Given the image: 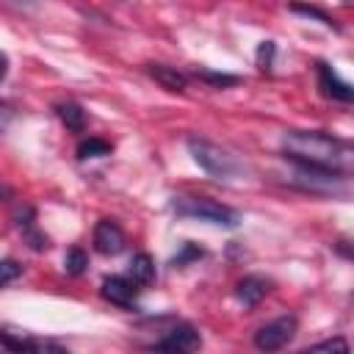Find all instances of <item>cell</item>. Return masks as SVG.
Returning <instances> with one entry per match:
<instances>
[{"label":"cell","mask_w":354,"mask_h":354,"mask_svg":"<svg viewBox=\"0 0 354 354\" xmlns=\"http://www.w3.org/2000/svg\"><path fill=\"white\" fill-rule=\"evenodd\" d=\"M296 329H299V321L293 315L274 318V321L263 324L254 332V348H260V351H279V348H285L296 337Z\"/></svg>","instance_id":"5"},{"label":"cell","mask_w":354,"mask_h":354,"mask_svg":"<svg viewBox=\"0 0 354 354\" xmlns=\"http://www.w3.org/2000/svg\"><path fill=\"white\" fill-rule=\"evenodd\" d=\"M111 144L105 141V138H86V141H80V147H77V158L80 160H88V158H105V155H111Z\"/></svg>","instance_id":"16"},{"label":"cell","mask_w":354,"mask_h":354,"mask_svg":"<svg viewBox=\"0 0 354 354\" xmlns=\"http://www.w3.org/2000/svg\"><path fill=\"white\" fill-rule=\"evenodd\" d=\"M41 0H0V6H8V8H17V11H33L39 8Z\"/></svg>","instance_id":"24"},{"label":"cell","mask_w":354,"mask_h":354,"mask_svg":"<svg viewBox=\"0 0 354 354\" xmlns=\"http://www.w3.org/2000/svg\"><path fill=\"white\" fill-rule=\"evenodd\" d=\"M55 113H58V119L66 124V130H72V133H83V130H86V111H83L77 102H72V100L58 102V105H55Z\"/></svg>","instance_id":"13"},{"label":"cell","mask_w":354,"mask_h":354,"mask_svg":"<svg viewBox=\"0 0 354 354\" xmlns=\"http://www.w3.org/2000/svg\"><path fill=\"white\" fill-rule=\"evenodd\" d=\"M196 75H199V80H205V83H210V86H216V88H230V86H238V83H241L238 75H224V72H207V69H199Z\"/></svg>","instance_id":"18"},{"label":"cell","mask_w":354,"mask_h":354,"mask_svg":"<svg viewBox=\"0 0 354 354\" xmlns=\"http://www.w3.org/2000/svg\"><path fill=\"white\" fill-rule=\"evenodd\" d=\"M268 290H271V279L257 277V274L243 277V279L235 285V296H238V301H241L243 307H257V304L266 299Z\"/></svg>","instance_id":"10"},{"label":"cell","mask_w":354,"mask_h":354,"mask_svg":"<svg viewBox=\"0 0 354 354\" xmlns=\"http://www.w3.org/2000/svg\"><path fill=\"white\" fill-rule=\"evenodd\" d=\"M343 3H346V6H348V3H351V0H343Z\"/></svg>","instance_id":"26"},{"label":"cell","mask_w":354,"mask_h":354,"mask_svg":"<svg viewBox=\"0 0 354 354\" xmlns=\"http://www.w3.org/2000/svg\"><path fill=\"white\" fill-rule=\"evenodd\" d=\"M6 72H8V58L0 53V83H3V77H6Z\"/></svg>","instance_id":"25"},{"label":"cell","mask_w":354,"mask_h":354,"mask_svg":"<svg viewBox=\"0 0 354 354\" xmlns=\"http://www.w3.org/2000/svg\"><path fill=\"white\" fill-rule=\"evenodd\" d=\"M14 116H17L14 105H11V102H6V100H0V133H6V130H8V124L14 122Z\"/></svg>","instance_id":"23"},{"label":"cell","mask_w":354,"mask_h":354,"mask_svg":"<svg viewBox=\"0 0 354 354\" xmlns=\"http://www.w3.org/2000/svg\"><path fill=\"white\" fill-rule=\"evenodd\" d=\"M136 293H138V285H133L127 277H105L102 285H100V296L116 307H136Z\"/></svg>","instance_id":"8"},{"label":"cell","mask_w":354,"mask_h":354,"mask_svg":"<svg viewBox=\"0 0 354 354\" xmlns=\"http://www.w3.org/2000/svg\"><path fill=\"white\" fill-rule=\"evenodd\" d=\"M274 53H277V44H274V41H260V47H257V66H260L263 72L271 69Z\"/></svg>","instance_id":"21"},{"label":"cell","mask_w":354,"mask_h":354,"mask_svg":"<svg viewBox=\"0 0 354 354\" xmlns=\"http://www.w3.org/2000/svg\"><path fill=\"white\" fill-rule=\"evenodd\" d=\"M188 152L205 174H210L221 183H232V180L243 177V171H246L243 160H238L230 149H224V147H218L207 138H199V136L188 138Z\"/></svg>","instance_id":"2"},{"label":"cell","mask_w":354,"mask_h":354,"mask_svg":"<svg viewBox=\"0 0 354 354\" xmlns=\"http://www.w3.org/2000/svg\"><path fill=\"white\" fill-rule=\"evenodd\" d=\"M155 277H158V271H155V260H152L147 252H138V254L130 257V263H127V279H130L133 285H138V288L152 285Z\"/></svg>","instance_id":"12"},{"label":"cell","mask_w":354,"mask_h":354,"mask_svg":"<svg viewBox=\"0 0 354 354\" xmlns=\"http://www.w3.org/2000/svg\"><path fill=\"white\" fill-rule=\"evenodd\" d=\"M279 147L290 163L329 169L340 174H348L354 169V147L321 130H288L282 133Z\"/></svg>","instance_id":"1"},{"label":"cell","mask_w":354,"mask_h":354,"mask_svg":"<svg viewBox=\"0 0 354 354\" xmlns=\"http://www.w3.org/2000/svg\"><path fill=\"white\" fill-rule=\"evenodd\" d=\"M293 174L288 177V183L299 191L315 194V196H346L348 194V174L340 171H329V169H315V166H301L293 163Z\"/></svg>","instance_id":"4"},{"label":"cell","mask_w":354,"mask_h":354,"mask_svg":"<svg viewBox=\"0 0 354 354\" xmlns=\"http://www.w3.org/2000/svg\"><path fill=\"white\" fill-rule=\"evenodd\" d=\"M19 274H22V266L14 257H3L0 260V288H6L14 279H19Z\"/></svg>","instance_id":"19"},{"label":"cell","mask_w":354,"mask_h":354,"mask_svg":"<svg viewBox=\"0 0 354 354\" xmlns=\"http://www.w3.org/2000/svg\"><path fill=\"white\" fill-rule=\"evenodd\" d=\"M144 69H147V75H149L155 83H160L166 91L180 94V91H185V86H188V75H183L177 66H166V64H147Z\"/></svg>","instance_id":"11"},{"label":"cell","mask_w":354,"mask_h":354,"mask_svg":"<svg viewBox=\"0 0 354 354\" xmlns=\"http://www.w3.org/2000/svg\"><path fill=\"white\" fill-rule=\"evenodd\" d=\"M171 210L180 218H199V221H207V224L224 227V230H235L241 224L238 210H232L216 199H207V196H174Z\"/></svg>","instance_id":"3"},{"label":"cell","mask_w":354,"mask_h":354,"mask_svg":"<svg viewBox=\"0 0 354 354\" xmlns=\"http://www.w3.org/2000/svg\"><path fill=\"white\" fill-rule=\"evenodd\" d=\"M202 254H205V252H202V249H199L196 243L185 241V243H183V252H180V254H177V257L171 260V266H174V268H183V266H188L191 260H199Z\"/></svg>","instance_id":"20"},{"label":"cell","mask_w":354,"mask_h":354,"mask_svg":"<svg viewBox=\"0 0 354 354\" xmlns=\"http://www.w3.org/2000/svg\"><path fill=\"white\" fill-rule=\"evenodd\" d=\"M293 14H301V17H313V19H318V22H324L326 28H335V30H340V25L335 22V17H329L324 8H318V6H307V3H299V0H293L290 6H288Z\"/></svg>","instance_id":"15"},{"label":"cell","mask_w":354,"mask_h":354,"mask_svg":"<svg viewBox=\"0 0 354 354\" xmlns=\"http://www.w3.org/2000/svg\"><path fill=\"white\" fill-rule=\"evenodd\" d=\"M86 266H88V254H86L80 246H72V249L66 252V257H64L66 274H69V277H80V274L86 271Z\"/></svg>","instance_id":"17"},{"label":"cell","mask_w":354,"mask_h":354,"mask_svg":"<svg viewBox=\"0 0 354 354\" xmlns=\"http://www.w3.org/2000/svg\"><path fill=\"white\" fill-rule=\"evenodd\" d=\"M199 346H202L199 332H196L191 324H177V326L169 329L152 348H158V351H196Z\"/></svg>","instance_id":"9"},{"label":"cell","mask_w":354,"mask_h":354,"mask_svg":"<svg viewBox=\"0 0 354 354\" xmlns=\"http://www.w3.org/2000/svg\"><path fill=\"white\" fill-rule=\"evenodd\" d=\"M313 351H348V340L346 337H332V340H321L313 346Z\"/></svg>","instance_id":"22"},{"label":"cell","mask_w":354,"mask_h":354,"mask_svg":"<svg viewBox=\"0 0 354 354\" xmlns=\"http://www.w3.org/2000/svg\"><path fill=\"white\" fill-rule=\"evenodd\" d=\"M91 241H94V249L105 257H113V254L124 252V246H127V235L113 218H100L97 227H94Z\"/></svg>","instance_id":"6"},{"label":"cell","mask_w":354,"mask_h":354,"mask_svg":"<svg viewBox=\"0 0 354 354\" xmlns=\"http://www.w3.org/2000/svg\"><path fill=\"white\" fill-rule=\"evenodd\" d=\"M17 227L22 230L25 241L30 243V249H36V252L50 249V238H47L44 232H39V230H36V224H33V210H30V207H28V218H25V221H22V218H17Z\"/></svg>","instance_id":"14"},{"label":"cell","mask_w":354,"mask_h":354,"mask_svg":"<svg viewBox=\"0 0 354 354\" xmlns=\"http://www.w3.org/2000/svg\"><path fill=\"white\" fill-rule=\"evenodd\" d=\"M315 75H318V88H321L324 97L337 100V102H351V100H354V88H351L329 64L318 61V64H315Z\"/></svg>","instance_id":"7"}]
</instances>
